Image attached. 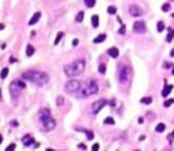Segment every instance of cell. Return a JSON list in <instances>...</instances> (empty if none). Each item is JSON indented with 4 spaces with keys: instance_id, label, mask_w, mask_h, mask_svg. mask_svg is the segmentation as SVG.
I'll use <instances>...</instances> for the list:
<instances>
[{
    "instance_id": "6da1fadb",
    "label": "cell",
    "mask_w": 174,
    "mask_h": 151,
    "mask_svg": "<svg viewBox=\"0 0 174 151\" xmlns=\"http://www.w3.org/2000/svg\"><path fill=\"white\" fill-rule=\"evenodd\" d=\"M24 80H29L32 83H36L38 86H42L48 82V74L44 71H26L23 74Z\"/></svg>"
},
{
    "instance_id": "7a4b0ae2",
    "label": "cell",
    "mask_w": 174,
    "mask_h": 151,
    "mask_svg": "<svg viewBox=\"0 0 174 151\" xmlns=\"http://www.w3.org/2000/svg\"><path fill=\"white\" fill-rule=\"evenodd\" d=\"M85 70V61L83 59H77V61H73L71 64L65 65L64 67V73L68 76V77H76V76H80Z\"/></svg>"
},
{
    "instance_id": "3957f363",
    "label": "cell",
    "mask_w": 174,
    "mask_h": 151,
    "mask_svg": "<svg viewBox=\"0 0 174 151\" xmlns=\"http://www.w3.org/2000/svg\"><path fill=\"white\" fill-rule=\"evenodd\" d=\"M38 116H39L41 126H42V129L45 132H50V130H53L56 127V121L52 118V113H50L48 109H41L39 113H38Z\"/></svg>"
},
{
    "instance_id": "277c9868",
    "label": "cell",
    "mask_w": 174,
    "mask_h": 151,
    "mask_svg": "<svg viewBox=\"0 0 174 151\" xmlns=\"http://www.w3.org/2000/svg\"><path fill=\"white\" fill-rule=\"evenodd\" d=\"M97 92H98V85H97V82H95V80H89V82H86V83H82V86H80L77 95H79L80 98H86V97L94 95V94H97Z\"/></svg>"
},
{
    "instance_id": "5b68a950",
    "label": "cell",
    "mask_w": 174,
    "mask_h": 151,
    "mask_svg": "<svg viewBox=\"0 0 174 151\" xmlns=\"http://www.w3.org/2000/svg\"><path fill=\"white\" fill-rule=\"evenodd\" d=\"M24 88H26V85H24V82H21V80H14V82L9 85V94H11V97H12L14 104H17V100H18V97H20V92H21V89H24Z\"/></svg>"
},
{
    "instance_id": "8992f818",
    "label": "cell",
    "mask_w": 174,
    "mask_h": 151,
    "mask_svg": "<svg viewBox=\"0 0 174 151\" xmlns=\"http://www.w3.org/2000/svg\"><path fill=\"white\" fill-rule=\"evenodd\" d=\"M117 77H118V82H120V83L127 85V83L130 82V79H132V70H130V67H129V65H120V67H118V74H117Z\"/></svg>"
},
{
    "instance_id": "52a82bcc",
    "label": "cell",
    "mask_w": 174,
    "mask_h": 151,
    "mask_svg": "<svg viewBox=\"0 0 174 151\" xmlns=\"http://www.w3.org/2000/svg\"><path fill=\"white\" fill-rule=\"evenodd\" d=\"M80 86H82V82H79V80H68L65 83V91L74 94V92H79Z\"/></svg>"
},
{
    "instance_id": "ba28073f",
    "label": "cell",
    "mask_w": 174,
    "mask_h": 151,
    "mask_svg": "<svg viewBox=\"0 0 174 151\" xmlns=\"http://www.w3.org/2000/svg\"><path fill=\"white\" fill-rule=\"evenodd\" d=\"M106 104H108V101H106V100H97V101L91 106V112H92V113H98V112H100V110L106 106Z\"/></svg>"
},
{
    "instance_id": "9c48e42d",
    "label": "cell",
    "mask_w": 174,
    "mask_h": 151,
    "mask_svg": "<svg viewBox=\"0 0 174 151\" xmlns=\"http://www.w3.org/2000/svg\"><path fill=\"white\" fill-rule=\"evenodd\" d=\"M133 30L136 33H144L147 30V26H145L144 21H136V23H133Z\"/></svg>"
},
{
    "instance_id": "30bf717a",
    "label": "cell",
    "mask_w": 174,
    "mask_h": 151,
    "mask_svg": "<svg viewBox=\"0 0 174 151\" xmlns=\"http://www.w3.org/2000/svg\"><path fill=\"white\" fill-rule=\"evenodd\" d=\"M129 12H130L132 17H141L142 15V9L139 6H136V5H130L129 6Z\"/></svg>"
},
{
    "instance_id": "8fae6325",
    "label": "cell",
    "mask_w": 174,
    "mask_h": 151,
    "mask_svg": "<svg viewBox=\"0 0 174 151\" xmlns=\"http://www.w3.org/2000/svg\"><path fill=\"white\" fill-rule=\"evenodd\" d=\"M108 54H109L111 57H118V54H120V50H118L117 47H111V48L108 50Z\"/></svg>"
},
{
    "instance_id": "7c38bea8",
    "label": "cell",
    "mask_w": 174,
    "mask_h": 151,
    "mask_svg": "<svg viewBox=\"0 0 174 151\" xmlns=\"http://www.w3.org/2000/svg\"><path fill=\"white\" fill-rule=\"evenodd\" d=\"M23 144H24L26 147H30V145H33V138H32L30 135H26V136L23 138Z\"/></svg>"
},
{
    "instance_id": "4fadbf2b",
    "label": "cell",
    "mask_w": 174,
    "mask_h": 151,
    "mask_svg": "<svg viewBox=\"0 0 174 151\" xmlns=\"http://www.w3.org/2000/svg\"><path fill=\"white\" fill-rule=\"evenodd\" d=\"M39 18H41V12H35V14H33V17L29 20V24H30V26H33L35 23H38V20H39Z\"/></svg>"
},
{
    "instance_id": "5bb4252c",
    "label": "cell",
    "mask_w": 174,
    "mask_h": 151,
    "mask_svg": "<svg viewBox=\"0 0 174 151\" xmlns=\"http://www.w3.org/2000/svg\"><path fill=\"white\" fill-rule=\"evenodd\" d=\"M171 91H173V86H171V85H165L164 89H162V97H168Z\"/></svg>"
},
{
    "instance_id": "9a60e30c",
    "label": "cell",
    "mask_w": 174,
    "mask_h": 151,
    "mask_svg": "<svg viewBox=\"0 0 174 151\" xmlns=\"http://www.w3.org/2000/svg\"><path fill=\"white\" fill-rule=\"evenodd\" d=\"M105 39H106V33H100V35H97V38H94V44H100Z\"/></svg>"
},
{
    "instance_id": "2e32d148",
    "label": "cell",
    "mask_w": 174,
    "mask_h": 151,
    "mask_svg": "<svg viewBox=\"0 0 174 151\" xmlns=\"http://www.w3.org/2000/svg\"><path fill=\"white\" fill-rule=\"evenodd\" d=\"M174 38V29H168V35H167V41L171 42Z\"/></svg>"
},
{
    "instance_id": "e0dca14e",
    "label": "cell",
    "mask_w": 174,
    "mask_h": 151,
    "mask_svg": "<svg viewBox=\"0 0 174 151\" xmlns=\"http://www.w3.org/2000/svg\"><path fill=\"white\" fill-rule=\"evenodd\" d=\"M62 36H64V32H59V33L56 35V38H55V45H58V44L61 42V39H62Z\"/></svg>"
},
{
    "instance_id": "ac0fdd59",
    "label": "cell",
    "mask_w": 174,
    "mask_h": 151,
    "mask_svg": "<svg viewBox=\"0 0 174 151\" xmlns=\"http://www.w3.org/2000/svg\"><path fill=\"white\" fill-rule=\"evenodd\" d=\"M33 53H35V48H33L32 45H27V47H26V54H27V56H32Z\"/></svg>"
},
{
    "instance_id": "d6986e66",
    "label": "cell",
    "mask_w": 174,
    "mask_h": 151,
    "mask_svg": "<svg viewBox=\"0 0 174 151\" xmlns=\"http://www.w3.org/2000/svg\"><path fill=\"white\" fill-rule=\"evenodd\" d=\"M164 130H165V124H164V123H159V124L156 126V132H158V133H162Z\"/></svg>"
},
{
    "instance_id": "ffe728a7",
    "label": "cell",
    "mask_w": 174,
    "mask_h": 151,
    "mask_svg": "<svg viewBox=\"0 0 174 151\" xmlns=\"http://www.w3.org/2000/svg\"><path fill=\"white\" fill-rule=\"evenodd\" d=\"M91 23H92V26H94V27H97V26H98V15H92Z\"/></svg>"
},
{
    "instance_id": "44dd1931",
    "label": "cell",
    "mask_w": 174,
    "mask_h": 151,
    "mask_svg": "<svg viewBox=\"0 0 174 151\" xmlns=\"http://www.w3.org/2000/svg\"><path fill=\"white\" fill-rule=\"evenodd\" d=\"M152 101H153L152 97H144V98H141V103H142V104H150Z\"/></svg>"
},
{
    "instance_id": "7402d4cb",
    "label": "cell",
    "mask_w": 174,
    "mask_h": 151,
    "mask_svg": "<svg viewBox=\"0 0 174 151\" xmlns=\"http://www.w3.org/2000/svg\"><path fill=\"white\" fill-rule=\"evenodd\" d=\"M108 14L115 15V14H117V8H115V6H109V8H108Z\"/></svg>"
},
{
    "instance_id": "603a6c76",
    "label": "cell",
    "mask_w": 174,
    "mask_h": 151,
    "mask_svg": "<svg viewBox=\"0 0 174 151\" xmlns=\"http://www.w3.org/2000/svg\"><path fill=\"white\" fill-rule=\"evenodd\" d=\"M83 17H85V14H83V12H79V14L76 15V21H77V23L83 21Z\"/></svg>"
},
{
    "instance_id": "cb8c5ba5",
    "label": "cell",
    "mask_w": 174,
    "mask_h": 151,
    "mask_svg": "<svg viewBox=\"0 0 174 151\" xmlns=\"http://www.w3.org/2000/svg\"><path fill=\"white\" fill-rule=\"evenodd\" d=\"M156 27H158V32H164V30H165V24H164L162 21H159Z\"/></svg>"
},
{
    "instance_id": "d4e9b609",
    "label": "cell",
    "mask_w": 174,
    "mask_h": 151,
    "mask_svg": "<svg viewBox=\"0 0 174 151\" xmlns=\"http://www.w3.org/2000/svg\"><path fill=\"white\" fill-rule=\"evenodd\" d=\"M170 9H171V5H170V3H164V5H162V11H164V12H168Z\"/></svg>"
},
{
    "instance_id": "484cf974",
    "label": "cell",
    "mask_w": 174,
    "mask_h": 151,
    "mask_svg": "<svg viewBox=\"0 0 174 151\" xmlns=\"http://www.w3.org/2000/svg\"><path fill=\"white\" fill-rule=\"evenodd\" d=\"M8 73H9V70H8V68H3V70H2V73H0V77H2V79H6Z\"/></svg>"
},
{
    "instance_id": "4316f807",
    "label": "cell",
    "mask_w": 174,
    "mask_h": 151,
    "mask_svg": "<svg viewBox=\"0 0 174 151\" xmlns=\"http://www.w3.org/2000/svg\"><path fill=\"white\" fill-rule=\"evenodd\" d=\"M98 73H100V74H105V73H106V65H105V64H102V65L98 67Z\"/></svg>"
},
{
    "instance_id": "83f0119b",
    "label": "cell",
    "mask_w": 174,
    "mask_h": 151,
    "mask_svg": "<svg viewBox=\"0 0 174 151\" xmlns=\"http://www.w3.org/2000/svg\"><path fill=\"white\" fill-rule=\"evenodd\" d=\"M85 5H86L88 8H92V6L95 5V0H85Z\"/></svg>"
},
{
    "instance_id": "f1b7e54d",
    "label": "cell",
    "mask_w": 174,
    "mask_h": 151,
    "mask_svg": "<svg viewBox=\"0 0 174 151\" xmlns=\"http://www.w3.org/2000/svg\"><path fill=\"white\" fill-rule=\"evenodd\" d=\"M115 121H114V118H111V116H108L106 119H105V124H109V126H112Z\"/></svg>"
},
{
    "instance_id": "f546056e",
    "label": "cell",
    "mask_w": 174,
    "mask_h": 151,
    "mask_svg": "<svg viewBox=\"0 0 174 151\" xmlns=\"http://www.w3.org/2000/svg\"><path fill=\"white\" fill-rule=\"evenodd\" d=\"M173 103H174V100H171V98H170V100H165V101H164V106H165V107H170Z\"/></svg>"
},
{
    "instance_id": "4dcf8cb0",
    "label": "cell",
    "mask_w": 174,
    "mask_h": 151,
    "mask_svg": "<svg viewBox=\"0 0 174 151\" xmlns=\"http://www.w3.org/2000/svg\"><path fill=\"white\" fill-rule=\"evenodd\" d=\"M173 141H174V132H171V133L168 135V142H170V144H173Z\"/></svg>"
},
{
    "instance_id": "1f68e13d",
    "label": "cell",
    "mask_w": 174,
    "mask_h": 151,
    "mask_svg": "<svg viewBox=\"0 0 174 151\" xmlns=\"http://www.w3.org/2000/svg\"><path fill=\"white\" fill-rule=\"evenodd\" d=\"M62 103H64V98H62V97H58V98H56V104H58V106H61Z\"/></svg>"
},
{
    "instance_id": "d6a6232c",
    "label": "cell",
    "mask_w": 174,
    "mask_h": 151,
    "mask_svg": "<svg viewBox=\"0 0 174 151\" xmlns=\"http://www.w3.org/2000/svg\"><path fill=\"white\" fill-rule=\"evenodd\" d=\"M91 150H92V151H98V150H100V145H98V144H94V145L91 147Z\"/></svg>"
},
{
    "instance_id": "836d02e7",
    "label": "cell",
    "mask_w": 174,
    "mask_h": 151,
    "mask_svg": "<svg viewBox=\"0 0 174 151\" xmlns=\"http://www.w3.org/2000/svg\"><path fill=\"white\" fill-rule=\"evenodd\" d=\"M14 150H15V144H11V145L6 148V151H14Z\"/></svg>"
},
{
    "instance_id": "e575fe53",
    "label": "cell",
    "mask_w": 174,
    "mask_h": 151,
    "mask_svg": "<svg viewBox=\"0 0 174 151\" xmlns=\"http://www.w3.org/2000/svg\"><path fill=\"white\" fill-rule=\"evenodd\" d=\"M86 138H88V139H92V138H94L92 132H86Z\"/></svg>"
},
{
    "instance_id": "d590c367",
    "label": "cell",
    "mask_w": 174,
    "mask_h": 151,
    "mask_svg": "<svg viewBox=\"0 0 174 151\" xmlns=\"http://www.w3.org/2000/svg\"><path fill=\"white\" fill-rule=\"evenodd\" d=\"M120 33H121V35H123V33H126V27H124V26H121V27H120Z\"/></svg>"
},
{
    "instance_id": "8d00e7d4",
    "label": "cell",
    "mask_w": 174,
    "mask_h": 151,
    "mask_svg": "<svg viewBox=\"0 0 174 151\" xmlns=\"http://www.w3.org/2000/svg\"><path fill=\"white\" fill-rule=\"evenodd\" d=\"M77 147H79V148H80V150H85V148H86V145H85V144H79V145H77Z\"/></svg>"
},
{
    "instance_id": "74e56055",
    "label": "cell",
    "mask_w": 174,
    "mask_h": 151,
    "mask_svg": "<svg viewBox=\"0 0 174 151\" xmlns=\"http://www.w3.org/2000/svg\"><path fill=\"white\" fill-rule=\"evenodd\" d=\"M77 44H79V39H73V45H74V47H76V45H77Z\"/></svg>"
},
{
    "instance_id": "f35d334b",
    "label": "cell",
    "mask_w": 174,
    "mask_h": 151,
    "mask_svg": "<svg viewBox=\"0 0 174 151\" xmlns=\"http://www.w3.org/2000/svg\"><path fill=\"white\" fill-rule=\"evenodd\" d=\"M9 62H11V64H14V62H17V59H15V57H11V59H9Z\"/></svg>"
},
{
    "instance_id": "ab89813d",
    "label": "cell",
    "mask_w": 174,
    "mask_h": 151,
    "mask_svg": "<svg viewBox=\"0 0 174 151\" xmlns=\"http://www.w3.org/2000/svg\"><path fill=\"white\" fill-rule=\"evenodd\" d=\"M164 67H165V68H170V67H171V64H168V62H165V64H164Z\"/></svg>"
},
{
    "instance_id": "60d3db41",
    "label": "cell",
    "mask_w": 174,
    "mask_h": 151,
    "mask_svg": "<svg viewBox=\"0 0 174 151\" xmlns=\"http://www.w3.org/2000/svg\"><path fill=\"white\" fill-rule=\"evenodd\" d=\"M3 29H5V24H2V23H0V30H3Z\"/></svg>"
},
{
    "instance_id": "b9f144b4",
    "label": "cell",
    "mask_w": 174,
    "mask_h": 151,
    "mask_svg": "<svg viewBox=\"0 0 174 151\" xmlns=\"http://www.w3.org/2000/svg\"><path fill=\"white\" fill-rule=\"evenodd\" d=\"M2 141H3V136H2V135H0V144H2Z\"/></svg>"
},
{
    "instance_id": "7bdbcfd3",
    "label": "cell",
    "mask_w": 174,
    "mask_h": 151,
    "mask_svg": "<svg viewBox=\"0 0 174 151\" xmlns=\"http://www.w3.org/2000/svg\"><path fill=\"white\" fill-rule=\"evenodd\" d=\"M0 101H2V89H0Z\"/></svg>"
},
{
    "instance_id": "ee69618b",
    "label": "cell",
    "mask_w": 174,
    "mask_h": 151,
    "mask_svg": "<svg viewBox=\"0 0 174 151\" xmlns=\"http://www.w3.org/2000/svg\"><path fill=\"white\" fill-rule=\"evenodd\" d=\"M171 56H174V50H171Z\"/></svg>"
},
{
    "instance_id": "f6af8a7d",
    "label": "cell",
    "mask_w": 174,
    "mask_h": 151,
    "mask_svg": "<svg viewBox=\"0 0 174 151\" xmlns=\"http://www.w3.org/2000/svg\"><path fill=\"white\" fill-rule=\"evenodd\" d=\"M45 151H55V150H50V148H48V150H45Z\"/></svg>"
},
{
    "instance_id": "bcb514c9",
    "label": "cell",
    "mask_w": 174,
    "mask_h": 151,
    "mask_svg": "<svg viewBox=\"0 0 174 151\" xmlns=\"http://www.w3.org/2000/svg\"><path fill=\"white\" fill-rule=\"evenodd\" d=\"M171 74H174V68H173V73H171Z\"/></svg>"
},
{
    "instance_id": "7dc6e473",
    "label": "cell",
    "mask_w": 174,
    "mask_h": 151,
    "mask_svg": "<svg viewBox=\"0 0 174 151\" xmlns=\"http://www.w3.org/2000/svg\"><path fill=\"white\" fill-rule=\"evenodd\" d=\"M135 151H139V150H135Z\"/></svg>"
}]
</instances>
